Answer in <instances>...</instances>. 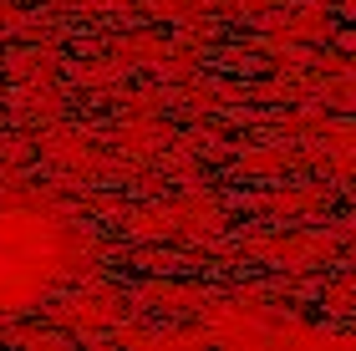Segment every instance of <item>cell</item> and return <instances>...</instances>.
<instances>
[{"label":"cell","instance_id":"6da1fadb","mask_svg":"<svg viewBox=\"0 0 356 351\" xmlns=\"http://www.w3.org/2000/svg\"><path fill=\"white\" fill-rule=\"evenodd\" d=\"M61 275V234L36 214L0 209V306H26Z\"/></svg>","mask_w":356,"mask_h":351}]
</instances>
